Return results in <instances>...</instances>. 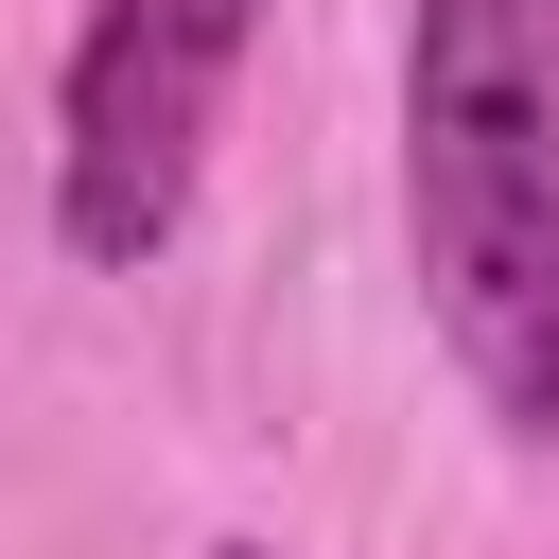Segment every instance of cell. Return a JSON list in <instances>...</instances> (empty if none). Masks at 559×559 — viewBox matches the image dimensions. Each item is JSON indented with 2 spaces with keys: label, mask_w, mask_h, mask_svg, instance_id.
<instances>
[{
  "label": "cell",
  "mask_w": 559,
  "mask_h": 559,
  "mask_svg": "<svg viewBox=\"0 0 559 559\" xmlns=\"http://www.w3.org/2000/svg\"><path fill=\"white\" fill-rule=\"evenodd\" d=\"M402 245L454 384L507 454L559 437V0H419L402 35Z\"/></svg>",
  "instance_id": "obj_1"
},
{
  "label": "cell",
  "mask_w": 559,
  "mask_h": 559,
  "mask_svg": "<svg viewBox=\"0 0 559 559\" xmlns=\"http://www.w3.org/2000/svg\"><path fill=\"white\" fill-rule=\"evenodd\" d=\"M245 35H262V0H87L70 87H52V227H70V262L122 280V262H157L192 227V175H210Z\"/></svg>",
  "instance_id": "obj_2"
}]
</instances>
